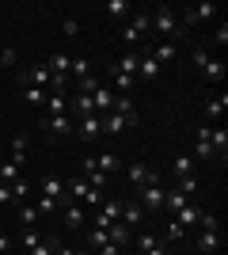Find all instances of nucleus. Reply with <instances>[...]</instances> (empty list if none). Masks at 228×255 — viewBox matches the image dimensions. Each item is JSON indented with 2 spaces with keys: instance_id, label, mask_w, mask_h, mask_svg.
<instances>
[{
  "instance_id": "obj_1",
  "label": "nucleus",
  "mask_w": 228,
  "mask_h": 255,
  "mask_svg": "<svg viewBox=\"0 0 228 255\" xmlns=\"http://www.w3.org/2000/svg\"><path fill=\"white\" fill-rule=\"evenodd\" d=\"M152 31L160 34L163 42H175V46H179V38L186 34L183 27H179V15H175V8H167V4H163V8L152 15Z\"/></svg>"
},
{
  "instance_id": "obj_10",
  "label": "nucleus",
  "mask_w": 228,
  "mask_h": 255,
  "mask_svg": "<svg viewBox=\"0 0 228 255\" xmlns=\"http://www.w3.org/2000/svg\"><path fill=\"white\" fill-rule=\"evenodd\" d=\"M80 168H84V175H80V179L87 183V187H91V191H103V187H107V175H103V171L95 168V160L87 156V160H80Z\"/></svg>"
},
{
  "instance_id": "obj_9",
  "label": "nucleus",
  "mask_w": 228,
  "mask_h": 255,
  "mask_svg": "<svg viewBox=\"0 0 228 255\" xmlns=\"http://www.w3.org/2000/svg\"><path fill=\"white\" fill-rule=\"evenodd\" d=\"M95 115V103H91V96H84V92H76V96H69V118H87Z\"/></svg>"
},
{
  "instance_id": "obj_31",
  "label": "nucleus",
  "mask_w": 228,
  "mask_h": 255,
  "mask_svg": "<svg viewBox=\"0 0 228 255\" xmlns=\"http://www.w3.org/2000/svg\"><path fill=\"white\" fill-rule=\"evenodd\" d=\"M114 115H126V118H137V107H133L130 96H114V107H110Z\"/></svg>"
},
{
  "instance_id": "obj_42",
  "label": "nucleus",
  "mask_w": 228,
  "mask_h": 255,
  "mask_svg": "<svg viewBox=\"0 0 228 255\" xmlns=\"http://www.w3.org/2000/svg\"><path fill=\"white\" fill-rule=\"evenodd\" d=\"M190 168H194V164H190V156H175V164H171V171H175V179H179V175H190Z\"/></svg>"
},
{
  "instance_id": "obj_13",
  "label": "nucleus",
  "mask_w": 228,
  "mask_h": 255,
  "mask_svg": "<svg viewBox=\"0 0 228 255\" xmlns=\"http://www.w3.org/2000/svg\"><path fill=\"white\" fill-rule=\"evenodd\" d=\"M149 57H152L156 65H171L175 57H179V46H175V42H156V46L149 50Z\"/></svg>"
},
{
  "instance_id": "obj_41",
  "label": "nucleus",
  "mask_w": 228,
  "mask_h": 255,
  "mask_svg": "<svg viewBox=\"0 0 228 255\" xmlns=\"http://www.w3.org/2000/svg\"><path fill=\"white\" fill-rule=\"evenodd\" d=\"M11 194H15V206L27 202V194H31V183H27V179H15V183H11Z\"/></svg>"
},
{
  "instance_id": "obj_30",
  "label": "nucleus",
  "mask_w": 228,
  "mask_h": 255,
  "mask_svg": "<svg viewBox=\"0 0 228 255\" xmlns=\"http://www.w3.org/2000/svg\"><path fill=\"white\" fill-rule=\"evenodd\" d=\"M202 73H206V80H209V84H221L228 69H225V61H213V57H209V65L202 69Z\"/></svg>"
},
{
  "instance_id": "obj_34",
  "label": "nucleus",
  "mask_w": 228,
  "mask_h": 255,
  "mask_svg": "<svg viewBox=\"0 0 228 255\" xmlns=\"http://www.w3.org/2000/svg\"><path fill=\"white\" fill-rule=\"evenodd\" d=\"M15 210H19V225H23V229H34V221H38V210H34L31 202H19Z\"/></svg>"
},
{
  "instance_id": "obj_3",
  "label": "nucleus",
  "mask_w": 228,
  "mask_h": 255,
  "mask_svg": "<svg viewBox=\"0 0 228 255\" xmlns=\"http://www.w3.org/2000/svg\"><path fill=\"white\" fill-rule=\"evenodd\" d=\"M65 187H69V198H80V202L91 206V210L103 206V191H91L84 179H65Z\"/></svg>"
},
{
  "instance_id": "obj_4",
  "label": "nucleus",
  "mask_w": 228,
  "mask_h": 255,
  "mask_svg": "<svg viewBox=\"0 0 228 255\" xmlns=\"http://www.w3.org/2000/svg\"><path fill=\"white\" fill-rule=\"evenodd\" d=\"M163 187L160 183H149V187H141V191H137V206H141L145 213H160L163 210Z\"/></svg>"
},
{
  "instance_id": "obj_56",
  "label": "nucleus",
  "mask_w": 228,
  "mask_h": 255,
  "mask_svg": "<svg viewBox=\"0 0 228 255\" xmlns=\"http://www.w3.org/2000/svg\"><path fill=\"white\" fill-rule=\"evenodd\" d=\"M0 164H4V149H0Z\"/></svg>"
},
{
  "instance_id": "obj_11",
  "label": "nucleus",
  "mask_w": 228,
  "mask_h": 255,
  "mask_svg": "<svg viewBox=\"0 0 228 255\" xmlns=\"http://www.w3.org/2000/svg\"><path fill=\"white\" fill-rule=\"evenodd\" d=\"M42 129L46 133H73L76 122L69 115H42Z\"/></svg>"
},
{
  "instance_id": "obj_38",
  "label": "nucleus",
  "mask_w": 228,
  "mask_h": 255,
  "mask_svg": "<svg viewBox=\"0 0 228 255\" xmlns=\"http://www.w3.org/2000/svg\"><path fill=\"white\" fill-rule=\"evenodd\" d=\"M38 244H42V236L34 233V229H23V233H19V248H23V252H31V248H38Z\"/></svg>"
},
{
  "instance_id": "obj_17",
  "label": "nucleus",
  "mask_w": 228,
  "mask_h": 255,
  "mask_svg": "<svg viewBox=\"0 0 228 255\" xmlns=\"http://www.w3.org/2000/svg\"><path fill=\"white\" fill-rule=\"evenodd\" d=\"M42 111H46V115H69V99L61 96V92H50L46 103H42Z\"/></svg>"
},
{
  "instance_id": "obj_29",
  "label": "nucleus",
  "mask_w": 228,
  "mask_h": 255,
  "mask_svg": "<svg viewBox=\"0 0 228 255\" xmlns=\"http://www.w3.org/2000/svg\"><path fill=\"white\" fill-rule=\"evenodd\" d=\"M69 61H73L69 53H54V57L46 61V69H50V73H54V76H65V73H69Z\"/></svg>"
},
{
  "instance_id": "obj_51",
  "label": "nucleus",
  "mask_w": 228,
  "mask_h": 255,
  "mask_svg": "<svg viewBox=\"0 0 228 255\" xmlns=\"http://www.w3.org/2000/svg\"><path fill=\"white\" fill-rule=\"evenodd\" d=\"M0 65H8V69H11V65H15V50H4V53H0Z\"/></svg>"
},
{
  "instance_id": "obj_37",
  "label": "nucleus",
  "mask_w": 228,
  "mask_h": 255,
  "mask_svg": "<svg viewBox=\"0 0 228 255\" xmlns=\"http://www.w3.org/2000/svg\"><path fill=\"white\" fill-rule=\"evenodd\" d=\"M175 191L190 198V194H198V179H194V175H179V183H175Z\"/></svg>"
},
{
  "instance_id": "obj_19",
  "label": "nucleus",
  "mask_w": 228,
  "mask_h": 255,
  "mask_svg": "<svg viewBox=\"0 0 228 255\" xmlns=\"http://www.w3.org/2000/svg\"><path fill=\"white\" fill-rule=\"evenodd\" d=\"M61 210H65V225H69V229H80V225L87 221V217H84V206H80V202H65Z\"/></svg>"
},
{
  "instance_id": "obj_49",
  "label": "nucleus",
  "mask_w": 228,
  "mask_h": 255,
  "mask_svg": "<svg viewBox=\"0 0 228 255\" xmlns=\"http://www.w3.org/2000/svg\"><path fill=\"white\" fill-rule=\"evenodd\" d=\"M61 31H65L69 38H76V34H80V23H76V19H65V23H61Z\"/></svg>"
},
{
  "instance_id": "obj_39",
  "label": "nucleus",
  "mask_w": 228,
  "mask_h": 255,
  "mask_svg": "<svg viewBox=\"0 0 228 255\" xmlns=\"http://www.w3.org/2000/svg\"><path fill=\"white\" fill-rule=\"evenodd\" d=\"M46 96H50L46 88H23V99H27V103H34V107H42Z\"/></svg>"
},
{
  "instance_id": "obj_5",
  "label": "nucleus",
  "mask_w": 228,
  "mask_h": 255,
  "mask_svg": "<svg viewBox=\"0 0 228 255\" xmlns=\"http://www.w3.org/2000/svg\"><path fill=\"white\" fill-rule=\"evenodd\" d=\"M38 194L54 198L57 206L73 202V198H69V187H65V179H61V175H42V183H38Z\"/></svg>"
},
{
  "instance_id": "obj_53",
  "label": "nucleus",
  "mask_w": 228,
  "mask_h": 255,
  "mask_svg": "<svg viewBox=\"0 0 228 255\" xmlns=\"http://www.w3.org/2000/svg\"><path fill=\"white\" fill-rule=\"evenodd\" d=\"M0 252H11V236H4V233H0Z\"/></svg>"
},
{
  "instance_id": "obj_52",
  "label": "nucleus",
  "mask_w": 228,
  "mask_h": 255,
  "mask_svg": "<svg viewBox=\"0 0 228 255\" xmlns=\"http://www.w3.org/2000/svg\"><path fill=\"white\" fill-rule=\"evenodd\" d=\"M99 255H118V244H103V248H99Z\"/></svg>"
},
{
  "instance_id": "obj_6",
  "label": "nucleus",
  "mask_w": 228,
  "mask_h": 255,
  "mask_svg": "<svg viewBox=\"0 0 228 255\" xmlns=\"http://www.w3.org/2000/svg\"><path fill=\"white\" fill-rule=\"evenodd\" d=\"M19 84L23 88H50V69H46V65H31V69H23Z\"/></svg>"
},
{
  "instance_id": "obj_35",
  "label": "nucleus",
  "mask_w": 228,
  "mask_h": 255,
  "mask_svg": "<svg viewBox=\"0 0 228 255\" xmlns=\"http://www.w3.org/2000/svg\"><path fill=\"white\" fill-rule=\"evenodd\" d=\"M69 73H73L76 80H84V76H91V61H87V57H73V61H69Z\"/></svg>"
},
{
  "instance_id": "obj_18",
  "label": "nucleus",
  "mask_w": 228,
  "mask_h": 255,
  "mask_svg": "<svg viewBox=\"0 0 228 255\" xmlns=\"http://www.w3.org/2000/svg\"><path fill=\"white\" fill-rule=\"evenodd\" d=\"M110 84L118 88V96H130V92H133V84H137V76H126V73H118V69L110 65Z\"/></svg>"
},
{
  "instance_id": "obj_46",
  "label": "nucleus",
  "mask_w": 228,
  "mask_h": 255,
  "mask_svg": "<svg viewBox=\"0 0 228 255\" xmlns=\"http://www.w3.org/2000/svg\"><path fill=\"white\" fill-rule=\"evenodd\" d=\"M27 255H54V236H50V240H42L38 248H31Z\"/></svg>"
},
{
  "instance_id": "obj_33",
  "label": "nucleus",
  "mask_w": 228,
  "mask_h": 255,
  "mask_svg": "<svg viewBox=\"0 0 228 255\" xmlns=\"http://www.w3.org/2000/svg\"><path fill=\"white\" fill-rule=\"evenodd\" d=\"M99 217H103L107 225L122 221V206H118V202H107V198H103V206H99Z\"/></svg>"
},
{
  "instance_id": "obj_40",
  "label": "nucleus",
  "mask_w": 228,
  "mask_h": 255,
  "mask_svg": "<svg viewBox=\"0 0 228 255\" xmlns=\"http://www.w3.org/2000/svg\"><path fill=\"white\" fill-rule=\"evenodd\" d=\"M34 210L42 213V217H50V213H57V210H61V206H57L54 198H46V194H38V202H34Z\"/></svg>"
},
{
  "instance_id": "obj_2",
  "label": "nucleus",
  "mask_w": 228,
  "mask_h": 255,
  "mask_svg": "<svg viewBox=\"0 0 228 255\" xmlns=\"http://www.w3.org/2000/svg\"><path fill=\"white\" fill-rule=\"evenodd\" d=\"M149 31H152V15H149V11H137V15H133V23H126V27H122V38H126V42H130V50H133V46H141V38H145Z\"/></svg>"
},
{
  "instance_id": "obj_21",
  "label": "nucleus",
  "mask_w": 228,
  "mask_h": 255,
  "mask_svg": "<svg viewBox=\"0 0 228 255\" xmlns=\"http://www.w3.org/2000/svg\"><path fill=\"white\" fill-rule=\"evenodd\" d=\"M137 61H141V50H130L122 61H114V69H118V73H126V76H137Z\"/></svg>"
},
{
  "instance_id": "obj_32",
  "label": "nucleus",
  "mask_w": 228,
  "mask_h": 255,
  "mask_svg": "<svg viewBox=\"0 0 228 255\" xmlns=\"http://www.w3.org/2000/svg\"><path fill=\"white\" fill-rule=\"evenodd\" d=\"M183 206H186V194H179V191H167V194H163V210L171 213V217L183 210Z\"/></svg>"
},
{
  "instance_id": "obj_55",
  "label": "nucleus",
  "mask_w": 228,
  "mask_h": 255,
  "mask_svg": "<svg viewBox=\"0 0 228 255\" xmlns=\"http://www.w3.org/2000/svg\"><path fill=\"white\" fill-rule=\"evenodd\" d=\"M73 255H91V252H73Z\"/></svg>"
},
{
  "instance_id": "obj_50",
  "label": "nucleus",
  "mask_w": 228,
  "mask_h": 255,
  "mask_svg": "<svg viewBox=\"0 0 228 255\" xmlns=\"http://www.w3.org/2000/svg\"><path fill=\"white\" fill-rule=\"evenodd\" d=\"M213 42L228 46V23H221V27H217V34H213Z\"/></svg>"
},
{
  "instance_id": "obj_14",
  "label": "nucleus",
  "mask_w": 228,
  "mask_h": 255,
  "mask_svg": "<svg viewBox=\"0 0 228 255\" xmlns=\"http://www.w3.org/2000/svg\"><path fill=\"white\" fill-rule=\"evenodd\" d=\"M91 103H95V115H110V107H114V92L107 84H99L91 92Z\"/></svg>"
},
{
  "instance_id": "obj_26",
  "label": "nucleus",
  "mask_w": 228,
  "mask_h": 255,
  "mask_svg": "<svg viewBox=\"0 0 228 255\" xmlns=\"http://www.w3.org/2000/svg\"><path fill=\"white\" fill-rule=\"evenodd\" d=\"M217 248H221V233H198V252L213 255Z\"/></svg>"
},
{
  "instance_id": "obj_8",
  "label": "nucleus",
  "mask_w": 228,
  "mask_h": 255,
  "mask_svg": "<svg viewBox=\"0 0 228 255\" xmlns=\"http://www.w3.org/2000/svg\"><path fill=\"white\" fill-rule=\"evenodd\" d=\"M76 133L84 141H95L103 137V115H87V118H76Z\"/></svg>"
},
{
  "instance_id": "obj_54",
  "label": "nucleus",
  "mask_w": 228,
  "mask_h": 255,
  "mask_svg": "<svg viewBox=\"0 0 228 255\" xmlns=\"http://www.w3.org/2000/svg\"><path fill=\"white\" fill-rule=\"evenodd\" d=\"M145 255H167V248H163V244H156L152 252H145Z\"/></svg>"
},
{
  "instance_id": "obj_28",
  "label": "nucleus",
  "mask_w": 228,
  "mask_h": 255,
  "mask_svg": "<svg viewBox=\"0 0 228 255\" xmlns=\"http://www.w3.org/2000/svg\"><path fill=\"white\" fill-rule=\"evenodd\" d=\"M225 111H228V96H225V92H221L217 99H209V103H206V118H209V122H213V118H221Z\"/></svg>"
},
{
  "instance_id": "obj_44",
  "label": "nucleus",
  "mask_w": 228,
  "mask_h": 255,
  "mask_svg": "<svg viewBox=\"0 0 228 255\" xmlns=\"http://www.w3.org/2000/svg\"><path fill=\"white\" fill-rule=\"evenodd\" d=\"M156 244H160V240H156V233H141V236H137V248H141V252H152Z\"/></svg>"
},
{
  "instance_id": "obj_24",
  "label": "nucleus",
  "mask_w": 228,
  "mask_h": 255,
  "mask_svg": "<svg viewBox=\"0 0 228 255\" xmlns=\"http://www.w3.org/2000/svg\"><path fill=\"white\" fill-rule=\"evenodd\" d=\"M107 236H110V244H118V248H126V244H130V229H126L122 221L107 225Z\"/></svg>"
},
{
  "instance_id": "obj_25",
  "label": "nucleus",
  "mask_w": 228,
  "mask_h": 255,
  "mask_svg": "<svg viewBox=\"0 0 228 255\" xmlns=\"http://www.w3.org/2000/svg\"><path fill=\"white\" fill-rule=\"evenodd\" d=\"M91 160H95V168L103 171V175H107V171H118V168H122V160L114 156V152H99V156H91Z\"/></svg>"
},
{
  "instance_id": "obj_12",
  "label": "nucleus",
  "mask_w": 228,
  "mask_h": 255,
  "mask_svg": "<svg viewBox=\"0 0 228 255\" xmlns=\"http://www.w3.org/2000/svg\"><path fill=\"white\" fill-rule=\"evenodd\" d=\"M130 126H137V118L114 115V111H110V115H103V133H110V137H114V133H126Z\"/></svg>"
},
{
  "instance_id": "obj_43",
  "label": "nucleus",
  "mask_w": 228,
  "mask_h": 255,
  "mask_svg": "<svg viewBox=\"0 0 228 255\" xmlns=\"http://www.w3.org/2000/svg\"><path fill=\"white\" fill-rule=\"evenodd\" d=\"M87 240H91V248H103V244H110L107 229H91V233H87Z\"/></svg>"
},
{
  "instance_id": "obj_47",
  "label": "nucleus",
  "mask_w": 228,
  "mask_h": 255,
  "mask_svg": "<svg viewBox=\"0 0 228 255\" xmlns=\"http://www.w3.org/2000/svg\"><path fill=\"white\" fill-rule=\"evenodd\" d=\"M163 240H183V225H167V229H163Z\"/></svg>"
},
{
  "instance_id": "obj_45",
  "label": "nucleus",
  "mask_w": 228,
  "mask_h": 255,
  "mask_svg": "<svg viewBox=\"0 0 228 255\" xmlns=\"http://www.w3.org/2000/svg\"><path fill=\"white\" fill-rule=\"evenodd\" d=\"M190 65H194V69H206L209 65V50H194L190 53Z\"/></svg>"
},
{
  "instance_id": "obj_20",
  "label": "nucleus",
  "mask_w": 228,
  "mask_h": 255,
  "mask_svg": "<svg viewBox=\"0 0 228 255\" xmlns=\"http://www.w3.org/2000/svg\"><path fill=\"white\" fill-rule=\"evenodd\" d=\"M27 149H31V141L23 137V133H15L11 137V164H27Z\"/></svg>"
},
{
  "instance_id": "obj_36",
  "label": "nucleus",
  "mask_w": 228,
  "mask_h": 255,
  "mask_svg": "<svg viewBox=\"0 0 228 255\" xmlns=\"http://www.w3.org/2000/svg\"><path fill=\"white\" fill-rule=\"evenodd\" d=\"M15 179H19V164H11V160H4V164H0V183H8V187H11Z\"/></svg>"
},
{
  "instance_id": "obj_22",
  "label": "nucleus",
  "mask_w": 228,
  "mask_h": 255,
  "mask_svg": "<svg viewBox=\"0 0 228 255\" xmlns=\"http://www.w3.org/2000/svg\"><path fill=\"white\" fill-rule=\"evenodd\" d=\"M122 225H145V210L137 202H126L122 206Z\"/></svg>"
},
{
  "instance_id": "obj_23",
  "label": "nucleus",
  "mask_w": 228,
  "mask_h": 255,
  "mask_svg": "<svg viewBox=\"0 0 228 255\" xmlns=\"http://www.w3.org/2000/svg\"><path fill=\"white\" fill-rule=\"evenodd\" d=\"M198 217H202V210L186 202L183 210H179V213H175V217H171V221H175V225H183V229H186V225H198Z\"/></svg>"
},
{
  "instance_id": "obj_15",
  "label": "nucleus",
  "mask_w": 228,
  "mask_h": 255,
  "mask_svg": "<svg viewBox=\"0 0 228 255\" xmlns=\"http://www.w3.org/2000/svg\"><path fill=\"white\" fill-rule=\"evenodd\" d=\"M130 183L141 191V187H149V183H160L156 175H152V168L149 164H130Z\"/></svg>"
},
{
  "instance_id": "obj_16",
  "label": "nucleus",
  "mask_w": 228,
  "mask_h": 255,
  "mask_svg": "<svg viewBox=\"0 0 228 255\" xmlns=\"http://www.w3.org/2000/svg\"><path fill=\"white\" fill-rule=\"evenodd\" d=\"M160 76V65L149 57V50H141V61H137V80H156Z\"/></svg>"
},
{
  "instance_id": "obj_7",
  "label": "nucleus",
  "mask_w": 228,
  "mask_h": 255,
  "mask_svg": "<svg viewBox=\"0 0 228 255\" xmlns=\"http://www.w3.org/2000/svg\"><path fill=\"white\" fill-rule=\"evenodd\" d=\"M209 145H213V160L225 168V164H228V129L225 126H221V129L213 126V129H209Z\"/></svg>"
},
{
  "instance_id": "obj_27",
  "label": "nucleus",
  "mask_w": 228,
  "mask_h": 255,
  "mask_svg": "<svg viewBox=\"0 0 228 255\" xmlns=\"http://www.w3.org/2000/svg\"><path fill=\"white\" fill-rule=\"evenodd\" d=\"M103 11H107L110 19H126V15H130V0H107Z\"/></svg>"
},
{
  "instance_id": "obj_48",
  "label": "nucleus",
  "mask_w": 228,
  "mask_h": 255,
  "mask_svg": "<svg viewBox=\"0 0 228 255\" xmlns=\"http://www.w3.org/2000/svg\"><path fill=\"white\" fill-rule=\"evenodd\" d=\"M0 206H15V194H11L8 183H0Z\"/></svg>"
}]
</instances>
